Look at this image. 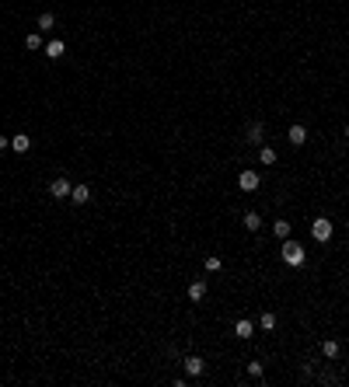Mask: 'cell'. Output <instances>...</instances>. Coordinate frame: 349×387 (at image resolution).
<instances>
[{
	"label": "cell",
	"mask_w": 349,
	"mask_h": 387,
	"mask_svg": "<svg viewBox=\"0 0 349 387\" xmlns=\"http://www.w3.org/2000/svg\"><path fill=\"white\" fill-rule=\"evenodd\" d=\"M304 258H307V255H304V248H300L297 241H290V238H286V241H283V262L297 268V265H304Z\"/></svg>",
	"instance_id": "obj_1"
},
{
	"label": "cell",
	"mask_w": 349,
	"mask_h": 387,
	"mask_svg": "<svg viewBox=\"0 0 349 387\" xmlns=\"http://www.w3.org/2000/svg\"><path fill=\"white\" fill-rule=\"evenodd\" d=\"M311 238H315L318 244L332 241V220H328V216H318V220L311 223Z\"/></svg>",
	"instance_id": "obj_2"
},
{
	"label": "cell",
	"mask_w": 349,
	"mask_h": 387,
	"mask_svg": "<svg viewBox=\"0 0 349 387\" xmlns=\"http://www.w3.org/2000/svg\"><path fill=\"white\" fill-rule=\"evenodd\" d=\"M70 192H73L70 178H53V181H49V196H53V199H70Z\"/></svg>",
	"instance_id": "obj_3"
},
{
	"label": "cell",
	"mask_w": 349,
	"mask_h": 387,
	"mask_svg": "<svg viewBox=\"0 0 349 387\" xmlns=\"http://www.w3.org/2000/svg\"><path fill=\"white\" fill-rule=\"evenodd\" d=\"M238 185H241V192H255V188H258V171H252V168L241 171V175H238Z\"/></svg>",
	"instance_id": "obj_4"
},
{
	"label": "cell",
	"mask_w": 349,
	"mask_h": 387,
	"mask_svg": "<svg viewBox=\"0 0 349 387\" xmlns=\"http://www.w3.org/2000/svg\"><path fill=\"white\" fill-rule=\"evenodd\" d=\"M182 366H185V373H189V377H199V373L206 370V363H203L199 356H185V359H182Z\"/></svg>",
	"instance_id": "obj_5"
},
{
	"label": "cell",
	"mask_w": 349,
	"mask_h": 387,
	"mask_svg": "<svg viewBox=\"0 0 349 387\" xmlns=\"http://www.w3.org/2000/svg\"><path fill=\"white\" fill-rule=\"evenodd\" d=\"M70 203H77V206L91 203V188H88V185H73V192H70Z\"/></svg>",
	"instance_id": "obj_6"
},
{
	"label": "cell",
	"mask_w": 349,
	"mask_h": 387,
	"mask_svg": "<svg viewBox=\"0 0 349 387\" xmlns=\"http://www.w3.org/2000/svg\"><path fill=\"white\" fill-rule=\"evenodd\" d=\"M286 140H290L293 147H304V143H307V129H304V126H290Z\"/></svg>",
	"instance_id": "obj_7"
},
{
	"label": "cell",
	"mask_w": 349,
	"mask_h": 387,
	"mask_svg": "<svg viewBox=\"0 0 349 387\" xmlns=\"http://www.w3.org/2000/svg\"><path fill=\"white\" fill-rule=\"evenodd\" d=\"M11 147H14L18 153H28V150H32V136H28V133H18V136H11Z\"/></svg>",
	"instance_id": "obj_8"
},
{
	"label": "cell",
	"mask_w": 349,
	"mask_h": 387,
	"mask_svg": "<svg viewBox=\"0 0 349 387\" xmlns=\"http://www.w3.org/2000/svg\"><path fill=\"white\" fill-rule=\"evenodd\" d=\"M234 335H238V338H252V335H255V321L241 318V321L234 325Z\"/></svg>",
	"instance_id": "obj_9"
},
{
	"label": "cell",
	"mask_w": 349,
	"mask_h": 387,
	"mask_svg": "<svg viewBox=\"0 0 349 387\" xmlns=\"http://www.w3.org/2000/svg\"><path fill=\"white\" fill-rule=\"evenodd\" d=\"M206 297V279H196V283H189V300H203Z\"/></svg>",
	"instance_id": "obj_10"
},
{
	"label": "cell",
	"mask_w": 349,
	"mask_h": 387,
	"mask_svg": "<svg viewBox=\"0 0 349 387\" xmlns=\"http://www.w3.org/2000/svg\"><path fill=\"white\" fill-rule=\"evenodd\" d=\"M273 234H276L280 241H286V238L293 234V223H286V220H276V223H273Z\"/></svg>",
	"instance_id": "obj_11"
},
{
	"label": "cell",
	"mask_w": 349,
	"mask_h": 387,
	"mask_svg": "<svg viewBox=\"0 0 349 387\" xmlns=\"http://www.w3.org/2000/svg\"><path fill=\"white\" fill-rule=\"evenodd\" d=\"M321 356H325V359H339V342H335V338H325V342H321Z\"/></svg>",
	"instance_id": "obj_12"
},
{
	"label": "cell",
	"mask_w": 349,
	"mask_h": 387,
	"mask_svg": "<svg viewBox=\"0 0 349 387\" xmlns=\"http://www.w3.org/2000/svg\"><path fill=\"white\" fill-rule=\"evenodd\" d=\"M262 136H265V126H262V122H252V126H248V140L262 147Z\"/></svg>",
	"instance_id": "obj_13"
},
{
	"label": "cell",
	"mask_w": 349,
	"mask_h": 387,
	"mask_svg": "<svg viewBox=\"0 0 349 387\" xmlns=\"http://www.w3.org/2000/svg\"><path fill=\"white\" fill-rule=\"evenodd\" d=\"M258 328H262V331H273V328H276V314H273V311L258 314Z\"/></svg>",
	"instance_id": "obj_14"
},
{
	"label": "cell",
	"mask_w": 349,
	"mask_h": 387,
	"mask_svg": "<svg viewBox=\"0 0 349 387\" xmlns=\"http://www.w3.org/2000/svg\"><path fill=\"white\" fill-rule=\"evenodd\" d=\"M258 161L269 168V164H276V150L273 147H258Z\"/></svg>",
	"instance_id": "obj_15"
},
{
	"label": "cell",
	"mask_w": 349,
	"mask_h": 387,
	"mask_svg": "<svg viewBox=\"0 0 349 387\" xmlns=\"http://www.w3.org/2000/svg\"><path fill=\"white\" fill-rule=\"evenodd\" d=\"M46 56H49V60H60V56H63V38H53V42L46 46Z\"/></svg>",
	"instance_id": "obj_16"
},
{
	"label": "cell",
	"mask_w": 349,
	"mask_h": 387,
	"mask_svg": "<svg viewBox=\"0 0 349 387\" xmlns=\"http://www.w3.org/2000/svg\"><path fill=\"white\" fill-rule=\"evenodd\" d=\"M245 230H252V234H258V227H262V220H258V213H245Z\"/></svg>",
	"instance_id": "obj_17"
},
{
	"label": "cell",
	"mask_w": 349,
	"mask_h": 387,
	"mask_svg": "<svg viewBox=\"0 0 349 387\" xmlns=\"http://www.w3.org/2000/svg\"><path fill=\"white\" fill-rule=\"evenodd\" d=\"M53 25H56V14H38V31H53Z\"/></svg>",
	"instance_id": "obj_18"
},
{
	"label": "cell",
	"mask_w": 349,
	"mask_h": 387,
	"mask_svg": "<svg viewBox=\"0 0 349 387\" xmlns=\"http://www.w3.org/2000/svg\"><path fill=\"white\" fill-rule=\"evenodd\" d=\"M25 46H28L32 53H38V49H42V31H32V35L25 38Z\"/></svg>",
	"instance_id": "obj_19"
},
{
	"label": "cell",
	"mask_w": 349,
	"mask_h": 387,
	"mask_svg": "<svg viewBox=\"0 0 349 387\" xmlns=\"http://www.w3.org/2000/svg\"><path fill=\"white\" fill-rule=\"evenodd\" d=\"M217 268H220V258L210 255V258H206V272H217Z\"/></svg>",
	"instance_id": "obj_20"
},
{
	"label": "cell",
	"mask_w": 349,
	"mask_h": 387,
	"mask_svg": "<svg viewBox=\"0 0 349 387\" xmlns=\"http://www.w3.org/2000/svg\"><path fill=\"white\" fill-rule=\"evenodd\" d=\"M248 373H252V377H262L265 370H262V363H248Z\"/></svg>",
	"instance_id": "obj_21"
},
{
	"label": "cell",
	"mask_w": 349,
	"mask_h": 387,
	"mask_svg": "<svg viewBox=\"0 0 349 387\" xmlns=\"http://www.w3.org/2000/svg\"><path fill=\"white\" fill-rule=\"evenodd\" d=\"M7 143H11V140H7L4 133H0V150H7Z\"/></svg>",
	"instance_id": "obj_22"
},
{
	"label": "cell",
	"mask_w": 349,
	"mask_h": 387,
	"mask_svg": "<svg viewBox=\"0 0 349 387\" xmlns=\"http://www.w3.org/2000/svg\"><path fill=\"white\" fill-rule=\"evenodd\" d=\"M346 140H349V126H346Z\"/></svg>",
	"instance_id": "obj_23"
},
{
	"label": "cell",
	"mask_w": 349,
	"mask_h": 387,
	"mask_svg": "<svg viewBox=\"0 0 349 387\" xmlns=\"http://www.w3.org/2000/svg\"><path fill=\"white\" fill-rule=\"evenodd\" d=\"M346 227H349V220H346Z\"/></svg>",
	"instance_id": "obj_24"
}]
</instances>
